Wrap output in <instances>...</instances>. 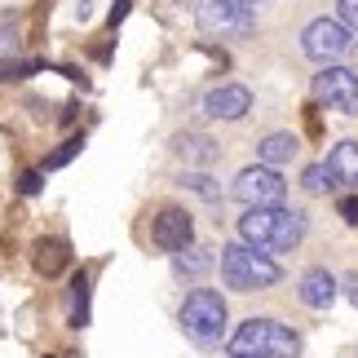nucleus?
Masks as SVG:
<instances>
[{
	"instance_id": "obj_20",
	"label": "nucleus",
	"mask_w": 358,
	"mask_h": 358,
	"mask_svg": "<svg viewBox=\"0 0 358 358\" xmlns=\"http://www.w3.org/2000/svg\"><path fill=\"white\" fill-rule=\"evenodd\" d=\"M36 71H40V62H31V58H0V85H9V80H27Z\"/></svg>"
},
{
	"instance_id": "obj_5",
	"label": "nucleus",
	"mask_w": 358,
	"mask_h": 358,
	"mask_svg": "<svg viewBox=\"0 0 358 358\" xmlns=\"http://www.w3.org/2000/svg\"><path fill=\"white\" fill-rule=\"evenodd\" d=\"M195 22L213 40H248L257 31V13L248 0H199Z\"/></svg>"
},
{
	"instance_id": "obj_4",
	"label": "nucleus",
	"mask_w": 358,
	"mask_h": 358,
	"mask_svg": "<svg viewBox=\"0 0 358 358\" xmlns=\"http://www.w3.org/2000/svg\"><path fill=\"white\" fill-rule=\"evenodd\" d=\"M230 350L248 358H301V336L279 319H243L239 332L230 336Z\"/></svg>"
},
{
	"instance_id": "obj_7",
	"label": "nucleus",
	"mask_w": 358,
	"mask_h": 358,
	"mask_svg": "<svg viewBox=\"0 0 358 358\" xmlns=\"http://www.w3.org/2000/svg\"><path fill=\"white\" fill-rule=\"evenodd\" d=\"M314 98H319L327 111L341 115H358V71L345 62H332L314 76Z\"/></svg>"
},
{
	"instance_id": "obj_12",
	"label": "nucleus",
	"mask_w": 358,
	"mask_h": 358,
	"mask_svg": "<svg viewBox=\"0 0 358 358\" xmlns=\"http://www.w3.org/2000/svg\"><path fill=\"white\" fill-rule=\"evenodd\" d=\"M296 296H301V306H310V310H327L336 301V279L323 266H310L296 279Z\"/></svg>"
},
{
	"instance_id": "obj_2",
	"label": "nucleus",
	"mask_w": 358,
	"mask_h": 358,
	"mask_svg": "<svg viewBox=\"0 0 358 358\" xmlns=\"http://www.w3.org/2000/svg\"><path fill=\"white\" fill-rule=\"evenodd\" d=\"M177 323H182V332H186L190 345L217 350L222 336H226V323H230L226 296L217 292V287H195V292H186L182 310H177Z\"/></svg>"
},
{
	"instance_id": "obj_6",
	"label": "nucleus",
	"mask_w": 358,
	"mask_h": 358,
	"mask_svg": "<svg viewBox=\"0 0 358 358\" xmlns=\"http://www.w3.org/2000/svg\"><path fill=\"white\" fill-rule=\"evenodd\" d=\"M354 31L341 18H314L306 31H301V53L319 66H332V62H345L354 53Z\"/></svg>"
},
{
	"instance_id": "obj_11",
	"label": "nucleus",
	"mask_w": 358,
	"mask_h": 358,
	"mask_svg": "<svg viewBox=\"0 0 358 358\" xmlns=\"http://www.w3.org/2000/svg\"><path fill=\"white\" fill-rule=\"evenodd\" d=\"M169 150L186 164V169H208V164H217V155H222V146H217L208 133H190V129L177 133Z\"/></svg>"
},
{
	"instance_id": "obj_9",
	"label": "nucleus",
	"mask_w": 358,
	"mask_h": 358,
	"mask_svg": "<svg viewBox=\"0 0 358 358\" xmlns=\"http://www.w3.org/2000/svg\"><path fill=\"white\" fill-rule=\"evenodd\" d=\"M150 243L159 248V252H182V248L195 243V217H190L186 208H177V203H169V208H159L155 226H150Z\"/></svg>"
},
{
	"instance_id": "obj_8",
	"label": "nucleus",
	"mask_w": 358,
	"mask_h": 358,
	"mask_svg": "<svg viewBox=\"0 0 358 358\" xmlns=\"http://www.w3.org/2000/svg\"><path fill=\"white\" fill-rule=\"evenodd\" d=\"M230 195H235V199L243 203V208H270V203H283V195H287V182L279 177V169L252 164V169H243V173L235 177Z\"/></svg>"
},
{
	"instance_id": "obj_1",
	"label": "nucleus",
	"mask_w": 358,
	"mask_h": 358,
	"mask_svg": "<svg viewBox=\"0 0 358 358\" xmlns=\"http://www.w3.org/2000/svg\"><path fill=\"white\" fill-rule=\"evenodd\" d=\"M310 217L301 208H283V203H270V208H243L239 217V239L252 243L257 252H292V248L306 239Z\"/></svg>"
},
{
	"instance_id": "obj_14",
	"label": "nucleus",
	"mask_w": 358,
	"mask_h": 358,
	"mask_svg": "<svg viewBox=\"0 0 358 358\" xmlns=\"http://www.w3.org/2000/svg\"><path fill=\"white\" fill-rule=\"evenodd\" d=\"M31 266L45 274V279H58V274L71 266V248H66V239H36Z\"/></svg>"
},
{
	"instance_id": "obj_27",
	"label": "nucleus",
	"mask_w": 358,
	"mask_h": 358,
	"mask_svg": "<svg viewBox=\"0 0 358 358\" xmlns=\"http://www.w3.org/2000/svg\"><path fill=\"white\" fill-rule=\"evenodd\" d=\"M124 13H129V0H115V9H111V27L124 22Z\"/></svg>"
},
{
	"instance_id": "obj_26",
	"label": "nucleus",
	"mask_w": 358,
	"mask_h": 358,
	"mask_svg": "<svg viewBox=\"0 0 358 358\" xmlns=\"http://www.w3.org/2000/svg\"><path fill=\"white\" fill-rule=\"evenodd\" d=\"M341 287H345V296L358 306V274H345V279H341Z\"/></svg>"
},
{
	"instance_id": "obj_16",
	"label": "nucleus",
	"mask_w": 358,
	"mask_h": 358,
	"mask_svg": "<svg viewBox=\"0 0 358 358\" xmlns=\"http://www.w3.org/2000/svg\"><path fill=\"white\" fill-rule=\"evenodd\" d=\"M208 270H213V252H208V248H195V243H190V248H182V252H173V274H177V279H190V283H195Z\"/></svg>"
},
{
	"instance_id": "obj_22",
	"label": "nucleus",
	"mask_w": 358,
	"mask_h": 358,
	"mask_svg": "<svg viewBox=\"0 0 358 358\" xmlns=\"http://www.w3.org/2000/svg\"><path fill=\"white\" fill-rule=\"evenodd\" d=\"M301 186H306L310 195H323V190L332 186V182H327V169H323V164H310V169L301 173Z\"/></svg>"
},
{
	"instance_id": "obj_24",
	"label": "nucleus",
	"mask_w": 358,
	"mask_h": 358,
	"mask_svg": "<svg viewBox=\"0 0 358 358\" xmlns=\"http://www.w3.org/2000/svg\"><path fill=\"white\" fill-rule=\"evenodd\" d=\"M336 213H341V222H345V226L358 230V195H345V199L336 203Z\"/></svg>"
},
{
	"instance_id": "obj_25",
	"label": "nucleus",
	"mask_w": 358,
	"mask_h": 358,
	"mask_svg": "<svg viewBox=\"0 0 358 358\" xmlns=\"http://www.w3.org/2000/svg\"><path fill=\"white\" fill-rule=\"evenodd\" d=\"M341 22L358 36V0H341Z\"/></svg>"
},
{
	"instance_id": "obj_23",
	"label": "nucleus",
	"mask_w": 358,
	"mask_h": 358,
	"mask_svg": "<svg viewBox=\"0 0 358 358\" xmlns=\"http://www.w3.org/2000/svg\"><path fill=\"white\" fill-rule=\"evenodd\" d=\"M40 186H45V173L40 169H27L18 177V195H40Z\"/></svg>"
},
{
	"instance_id": "obj_13",
	"label": "nucleus",
	"mask_w": 358,
	"mask_h": 358,
	"mask_svg": "<svg viewBox=\"0 0 358 358\" xmlns=\"http://www.w3.org/2000/svg\"><path fill=\"white\" fill-rule=\"evenodd\" d=\"M327 182L332 186H354L358 190V142H336L323 159Z\"/></svg>"
},
{
	"instance_id": "obj_10",
	"label": "nucleus",
	"mask_w": 358,
	"mask_h": 358,
	"mask_svg": "<svg viewBox=\"0 0 358 358\" xmlns=\"http://www.w3.org/2000/svg\"><path fill=\"white\" fill-rule=\"evenodd\" d=\"M248 111H252V89H243V85H217V89L203 93V115H208V120L235 124Z\"/></svg>"
},
{
	"instance_id": "obj_21",
	"label": "nucleus",
	"mask_w": 358,
	"mask_h": 358,
	"mask_svg": "<svg viewBox=\"0 0 358 358\" xmlns=\"http://www.w3.org/2000/svg\"><path fill=\"white\" fill-rule=\"evenodd\" d=\"M80 146H85V142H80V137H66V142H62V146H58V150H53V155L45 159V173L62 169V164H71V159L80 155Z\"/></svg>"
},
{
	"instance_id": "obj_17",
	"label": "nucleus",
	"mask_w": 358,
	"mask_h": 358,
	"mask_svg": "<svg viewBox=\"0 0 358 358\" xmlns=\"http://www.w3.org/2000/svg\"><path fill=\"white\" fill-rule=\"evenodd\" d=\"M89 296H93V274L80 270L71 279V314H66L71 327H89Z\"/></svg>"
},
{
	"instance_id": "obj_19",
	"label": "nucleus",
	"mask_w": 358,
	"mask_h": 358,
	"mask_svg": "<svg viewBox=\"0 0 358 358\" xmlns=\"http://www.w3.org/2000/svg\"><path fill=\"white\" fill-rule=\"evenodd\" d=\"M18 45H22V22H18V13H5L0 18V58L18 53Z\"/></svg>"
},
{
	"instance_id": "obj_29",
	"label": "nucleus",
	"mask_w": 358,
	"mask_h": 358,
	"mask_svg": "<svg viewBox=\"0 0 358 358\" xmlns=\"http://www.w3.org/2000/svg\"><path fill=\"white\" fill-rule=\"evenodd\" d=\"M230 358H248V354H230Z\"/></svg>"
},
{
	"instance_id": "obj_28",
	"label": "nucleus",
	"mask_w": 358,
	"mask_h": 358,
	"mask_svg": "<svg viewBox=\"0 0 358 358\" xmlns=\"http://www.w3.org/2000/svg\"><path fill=\"white\" fill-rule=\"evenodd\" d=\"M248 5H266V0H248Z\"/></svg>"
},
{
	"instance_id": "obj_18",
	"label": "nucleus",
	"mask_w": 358,
	"mask_h": 358,
	"mask_svg": "<svg viewBox=\"0 0 358 358\" xmlns=\"http://www.w3.org/2000/svg\"><path fill=\"white\" fill-rule=\"evenodd\" d=\"M182 186H186V190H195V195H199V199H208V203H222V195H226L222 182H213L208 173H186V177H182Z\"/></svg>"
},
{
	"instance_id": "obj_3",
	"label": "nucleus",
	"mask_w": 358,
	"mask_h": 358,
	"mask_svg": "<svg viewBox=\"0 0 358 358\" xmlns=\"http://www.w3.org/2000/svg\"><path fill=\"white\" fill-rule=\"evenodd\" d=\"M222 279L235 292H266V287H274L283 279V266L270 252H257L252 243L235 239L222 248Z\"/></svg>"
},
{
	"instance_id": "obj_15",
	"label": "nucleus",
	"mask_w": 358,
	"mask_h": 358,
	"mask_svg": "<svg viewBox=\"0 0 358 358\" xmlns=\"http://www.w3.org/2000/svg\"><path fill=\"white\" fill-rule=\"evenodd\" d=\"M301 155V142L292 133H266L257 142V159L266 164V169H283V164H292Z\"/></svg>"
}]
</instances>
